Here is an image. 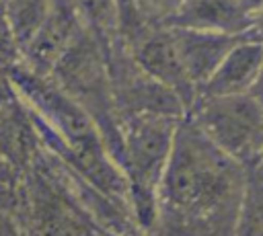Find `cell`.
I'll use <instances>...</instances> for the list:
<instances>
[{"label":"cell","mask_w":263,"mask_h":236,"mask_svg":"<svg viewBox=\"0 0 263 236\" xmlns=\"http://www.w3.org/2000/svg\"><path fill=\"white\" fill-rule=\"evenodd\" d=\"M240 193L238 160L222 152L191 117H183L158 187V215L183 228L238 226Z\"/></svg>","instance_id":"cell-1"},{"label":"cell","mask_w":263,"mask_h":236,"mask_svg":"<svg viewBox=\"0 0 263 236\" xmlns=\"http://www.w3.org/2000/svg\"><path fill=\"white\" fill-rule=\"evenodd\" d=\"M181 119L158 113L123 115L121 119L117 164L125 174L127 205L144 230L158 220V187Z\"/></svg>","instance_id":"cell-2"},{"label":"cell","mask_w":263,"mask_h":236,"mask_svg":"<svg viewBox=\"0 0 263 236\" xmlns=\"http://www.w3.org/2000/svg\"><path fill=\"white\" fill-rule=\"evenodd\" d=\"M187 115L238 162L251 160L263 150V107L253 94L199 96Z\"/></svg>","instance_id":"cell-3"},{"label":"cell","mask_w":263,"mask_h":236,"mask_svg":"<svg viewBox=\"0 0 263 236\" xmlns=\"http://www.w3.org/2000/svg\"><path fill=\"white\" fill-rule=\"evenodd\" d=\"M129 53L148 76H152L154 80H158L160 84L171 88L181 99L187 113L193 109V105L197 101V88L191 82V78L177 53L171 31L164 25L158 23L156 29H146V31L138 33L132 39Z\"/></svg>","instance_id":"cell-4"},{"label":"cell","mask_w":263,"mask_h":236,"mask_svg":"<svg viewBox=\"0 0 263 236\" xmlns=\"http://www.w3.org/2000/svg\"><path fill=\"white\" fill-rule=\"evenodd\" d=\"M164 27L245 35L255 31V18L238 0H181L162 21Z\"/></svg>","instance_id":"cell-5"},{"label":"cell","mask_w":263,"mask_h":236,"mask_svg":"<svg viewBox=\"0 0 263 236\" xmlns=\"http://www.w3.org/2000/svg\"><path fill=\"white\" fill-rule=\"evenodd\" d=\"M263 68V39L257 29L242 37L222 60L216 72L199 88V96L251 94Z\"/></svg>","instance_id":"cell-6"},{"label":"cell","mask_w":263,"mask_h":236,"mask_svg":"<svg viewBox=\"0 0 263 236\" xmlns=\"http://www.w3.org/2000/svg\"><path fill=\"white\" fill-rule=\"evenodd\" d=\"M171 31L173 43L177 47V53L195 84L197 92L208 82V78L216 72V68L222 64L226 53L247 35H226V33H212V31H193V29H175L166 27Z\"/></svg>","instance_id":"cell-7"},{"label":"cell","mask_w":263,"mask_h":236,"mask_svg":"<svg viewBox=\"0 0 263 236\" xmlns=\"http://www.w3.org/2000/svg\"><path fill=\"white\" fill-rule=\"evenodd\" d=\"M4 6L25 51V47L45 23L51 8V0H8L4 2Z\"/></svg>","instance_id":"cell-8"},{"label":"cell","mask_w":263,"mask_h":236,"mask_svg":"<svg viewBox=\"0 0 263 236\" xmlns=\"http://www.w3.org/2000/svg\"><path fill=\"white\" fill-rule=\"evenodd\" d=\"M23 62H25L23 45L12 27L4 2H0V68H14Z\"/></svg>","instance_id":"cell-9"},{"label":"cell","mask_w":263,"mask_h":236,"mask_svg":"<svg viewBox=\"0 0 263 236\" xmlns=\"http://www.w3.org/2000/svg\"><path fill=\"white\" fill-rule=\"evenodd\" d=\"M144 2L150 4L154 10H158V12H160V21H162V18H164V16H166V14H168L181 0H144ZM160 21H158V23H160Z\"/></svg>","instance_id":"cell-10"},{"label":"cell","mask_w":263,"mask_h":236,"mask_svg":"<svg viewBox=\"0 0 263 236\" xmlns=\"http://www.w3.org/2000/svg\"><path fill=\"white\" fill-rule=\"evenodd\" d=\"M238 2L242 4V8H245L253 18H255V16H257V12L263 8V0H238Z\"/></svg>","instance_id":"cell-11"},{"label":"cell","mask_w":263,"mask_h":236,"mask_svg":"<svg viewBox=\"0 0 263 236\" xmlns=\"http://www.w3.org/2000/svg\"><path fill=\"white\" fill-rule=\"evenodd\" d=\"M251 94H253V99L263 107V68H261V74H259V78H257V82H255Z\"/></svg>","instance_id":"cell-12"},{"label":"cell","mask_w":263,"mask_h":236,"mask_svg":"<svg viewBox=\"0 0 263 236\" xmlns=\"http://www.w3.org/2000/svg\"><path fill=\"white\" fill-rule=\"evenodd\" d=\"M255 29H257V27H255ZM257 33H259V35H261V39H263V27H259V29H257Z\"/></svg>","instance_id":"cell-13"}]
</instances>
